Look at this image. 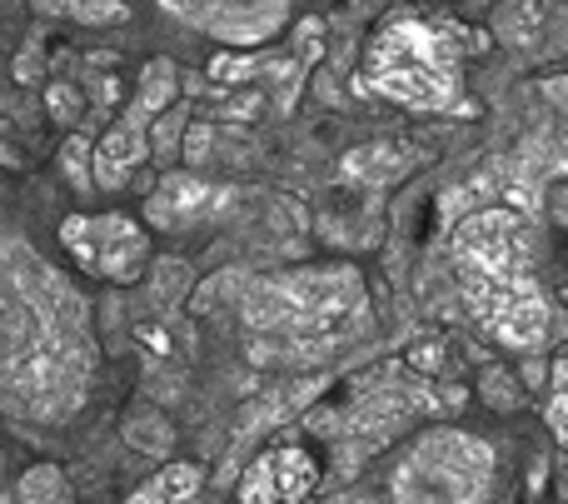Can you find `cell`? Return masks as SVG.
I'll list each match as a JSON object with an SVG mask.
<instances>
[{"label":"cell","mask_w":568,"mask_h":504,"mask_svg":"<svg viewBox=\"0 0 568 504\" xmlns=\"http://www.w3.org/2000/svg\"><path fill=\"white\" fill-rule=\"evenodd\" d=\"M90 370L85 300L16 235H0V410L55 425L80 410Z\"/></svg>","instance_id":"1"},{"label":"cell","mask_w":568,"mask_h":504,"mask_svg":"<svg viewBox=\"0 0 568 504\" xmlns=\"http://www.w3.org/2000/svg\"><path fill=\"white\" fill-rule=\"evenodd\" d=\"M250 350L260 365H314L369 325V295L349 265H314L245 290Z\"/></svg>","instance_id":"2"},{"label":"cell","mask_w":568,"mask_h":504,"mask_svg":"<svg viewBox=\"0 0 568 504\" xmlns=\"http://www.w3.org/2000/svg\"><path fill=\"white\" fill-rule=\"evenodd\" d=\"M469 40L439 16H389L364 50V90L404 110H449L459 100Z\"/></svg>","instance_id":"3"},{"label":"cell","mask_w":568,"mask_h":504,"mask_svg":"<svg viewBox=\"0 0 568 504\" xmlns=\"http://www.w3.org/2000/svg\"><path fill=\"white\" fill-rule=\"evenodd\" d=\"M499 460L469 430H429L394 465V504H484Z\"/></svg>","instance_id":"4"},{"label":"cell","mask_w":568,"mask_h":504,"mask_svg":"<svg viewBox=\"0 0 568 504\" xmlns=\"http://www.w3.org/2000/svg\"><path fill=\"white\" fill-rule=\"evenodd\" d=\"M464 300H469V310L479 315V325L489 330L504 350H514V355L529 360L554 340V310L534 275H514V280H499V285L464 290Z\"/></svg>","instance_id":"5"},{"label":"cell","mask_w":568,"mask_h":504,"mask_svg":"<svg viewBox=\"0 0 568 504\" xmlns=\"http://www.w3.org/2000/svg\"><path fill=\"white\" fill-rule=\"evenodd\" d=\"M60 240L80 270L110 285H135L150 265V235L130 215H65Z\"/></svg>","instance_id":"6"},{"label":"cell","mask_w":568,"mask_h":504,"mask_svg":"<svg viewBox=\"0 0 568 504\" xmlns=\"http://www.w3.org/2000/svg\"><path fill=\"white\" fill-rule=\"evenodd\" d=\"M320 465L304 445H270L240 475V504H310Z\"/></svg>","instance_id":"7"},{"label":"cell","mask_w":568,"mask_h":504,"mask_svg":"<svg viewBox=\"0 0 568 504\" xmlns=\"http://www.w3.org/2000/svg\"><path fill=\"white\" fill-rule=\"evenodd\" d=\"M165 10L210 30L225 46V56L265 46V40L280 36V26H290V6H165Z\"/></svg>","instance_id":"8"},{"label":"cell","mask_w":568,"mask_h":504,"mask_svg":"<svg viewBox=\"0 0 568 504\" xmlns=\"http://www.w3.org/2000/svg\"><path fill=\"white\" fill-rule=\"evenodd\" d=\"M230 205H235V190L210 185L200 175H165L150 190L145 215L160 230H190V225H205V220H220Z\"/></svg>","instance_id":"9"},{"label":"cell","mask_w":568,"mask_h":504,"mask_svg":"<svg viewBox=\"0 0 568 504\" xmlns=\"http://www.w3.org/2000/svg\"><path fill=\"white\" fill-rule=\"evenodd\" d=\"M145 165V130L135 125H110L105 135H100V145H90V185L100 190H120L130 185V175Z\"/></svg>","instance_id":"10"},{"label":"cell","mask_w":568,"mask_h":504,"mask_svg":"<svg viewBox=\"0 0 568 504\" xmlns=\"http://www.w3.org/2000/svg\"><path fill=\"white\" fill-rule=\"evenodd\" d=\"M419 165V150L414 145H399V140H374V145H359L339 160V180L359 190H379V185H394L404 180L409 170Z\"/></svg>","instance_id":"11"},{"label":"cell","mask_w":568,"mask_h":504,"mask_svg":"<svg viewBox=\"0 0 568 504\" xmlns=\"http://www.w3.org/2000/svg\"><path fill=\"white\" fill-rule=\"evenodd\" d=\"M180 90H185V75H180L175 60H150L145 70H140V85H135V100L125 105V125L145 130L155 115H165L170 105H180Z\"/></svg>","instance_id":"12"},{"label":"cell","mask_w":568,"mask_h":504,"mask_svg":"<svg viewBox=\"0 0 568 504\" xmlns=\"http://www.w3.org/2000/svg\"><path fill=\"white\" fill-rule=\"evenodd\" d=\"M200 490H205V470L190 465V460H175V465L160 470L130 504H200Z\"/></svg>","instance_id":"13"},{"label":"cell","mask_w":568,"mask_h":504,"mask_svg":"<svg viewBox=\"0 0 568 504\" xmlns=\"http://www.w3.org/2000/svg\"><path fill=\"white\" fill-rule=\"evenodd\" d=\"M185 125H190V105H170L165 115L150 120L145 125V160H155V165H175Z\"/></svg>","instance_id":"14"},{"label":"cell","mask_w":568,"mask_h":504,"mask_svg":"<svg viewBox=\"0 0 568 504\" xmlns=\"http://www.w3.org/2000/svg\"><path fill=\"white\" fill-rule=\"evenodd\" d=\"M125 440L135 450H145V455H170V445H175V430H170V420L160 415L155 405H135L125 415Z\"/></svg>","instance_id":"15"},{"label":"cell","mask_w":568,"mask_h":504,"mask_svg":"<svg viewBox=\"0 0 568 504\" xmlns=\"http://www.w3.org/2000/svg\"><path fill=\"white\" fill-rule=\"evenodd\" d=\"M20 504H75V490H70L65 470L60 465H30L16 485Z\"/></svg>","instance_id":"16"},{"label":"cell","mask_w":568,"mask_h":504,"mask_svg":"<svg viewBox=\"0 0 568 504\" xmlns=\"http://www.w3.org/2000/svg\"><path fill=\"white\" fill-rule=\"evenodd\" d=\"M45 110L55 125H80V115H85V90L70 85V80H50L45 85Z\"/></svg>","instance_id":"17"},{"label":"cell","mask_w":568,"mask_h":504,"mask_svg":"<svg viewBox=\"0 0 568 504\" xmlns=\"http://www.w3.org/2000/svg\"><path fill=\"white\" fill-rule=\"evenodd\" d=\"M190 290V265L185 260H160L155 265V285H150V295H155V305H180Z\"/></svg>","instance_id":"18"},{"label":"cell","mask_w":568,"mask_h":504,"mask_svg":"<svg viewBox=\"0 0 568 504\" xmlns=\"http://www.w3.org/2000/svg\"><path fill=\"white\" fill-rule=\"evenodd\" d=\"M60 170H65V180L85 195L90 190V140L85 135H70L65 145H60Z\"/></svg>","instance_id":"19"},{"label":"cell","mask_w":568,"mask_h":504,"mask_svg":"<svg viewBox=\"0 0 568 504\" xmlns=\"http://www.w3.org/2000/svg\"><path fill=\"white\" fill-rule=\"evenodd\" d=\"M444 360H449L444 340H419V345L404 350V370H409V375H439Z\"/></svg>","instance_id":"20"},{"label":"cell","mask_w":568,"mask_h":504,"mask_svg":"<svg viewBox=\"0 0 568 504\" xmlns=\"http://www.w3.org/2000/svg\"><path fill=\"white\" fill-rule=\"evenodd\" d=\"M45 16H70L80 26H120L130 10L125 6H45Z\"/></svg>","instance_id":"21"},{"label":"cell","mask_w":568,"mask_h":504,"mask_svg":"<svg viewBox=\"0 0 568 504\" xmlns=\"http://www.w3.org/2000/svg\"><path fill=\"white\" fill-rule=\"evenodd\" d=\"M484 395H489V405L494 410H519L524 405V395H519V385H514L504 370H489L484 375Z\"/></svg>","instance_id":"22"},{"label":"cell","mask_w":568,"mask_h":504,"mask_svg":"<svg viewBox=\"0 0 568 504\" xmlns=\"http://www.w3.org/2000/svg\"><path fill=\"white\" fill-rule=\"evenodd\" d=\"M255 70L260 65L250 56H215L210 60V80H220V85H240V80H250Z\"/></svg>","instance_id":"23"},{"label":"cell","mask_w":568,"mask_h":504,"mask_svg":"<svg viewBox=\"0 0 568 504\" xmlns=\"http://www.w3.org/2000/svg\"><path fill=\"white\" fill-rule=\"evenodd\" d=\"M180 160H185V165H205V160H210V125H205V120H190V125H185Z\"/></svg>","instance_id":"24"},{"label":"cell","mask_w":568,"mask_h":504,"mask_svg":"<svg viewBox=\"0 0 568 504\" xmlns=\"http://www.w3.org/2000/svg\"><path fill=\"white\" fill-rule=\"evenodd\" d=\"M519 375H524V385H539V380H544V365H539V355H529V360H524V370H519Z\"/></svg>","instance_id":"25"},{"label":"cell","mask_w":568,"mask_h":504,"mask_svg":"<svg viewBox=\"0 0 568 504\" xmlns=\"http://www.w3.org/2000/svg\"><path fill=\"white\" fill-rule=\"evenodd\" d=\"M314 504H374L369 495H359V490H344V495H329V500H314Z\"/></svg>","instance_id":"26"}]
</instances>
